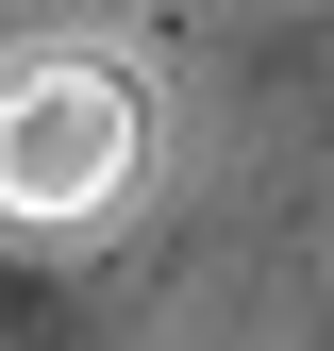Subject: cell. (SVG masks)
<instances>
[{
    "mask_svg": "<svg viewBox=\"0 0 334 351\" xmlns=\"http://www.w3.org/2000/svg\"><path fill=\"white\" fill-rule=\"evenodd\" d=\"M134 151H151L134 67H101V51H34L17 84H0V217H101L117 184H134Z\"/></svg>",
    "mask_w": 334,
    "mask_h": 351,
    "instance_id": "obj_1",
    "label": "cell"
}]
</instances>
